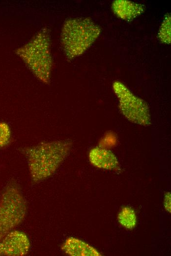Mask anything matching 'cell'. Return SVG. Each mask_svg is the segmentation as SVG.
<instances>
[{
  "instance_id": "9",
  "label": "cell",
  "mask_w": 171,
  "mask_h": 256,
  "mask_svg": "<svg viewBox=\"0 0 171 256\" xmlns=\"http://www.w3.org/2000/svg\"><path fill=\"white\" fill-rule=\"evenodd\" d=\"M114 13L119 18L130 21L142 13L144 7L141 4L125 0H116L112 5Z\"/></svg>"
},
{
  "instance_id": "5",
  "label": "cell",
  "mask_w": 171,
  "mask_h": 256,
  "mask_svg": "<svg viewBox=\"0 0 171 256\" xmlns=\"http://www.w3.org/2000/svg\"><path fill=\"white\" fill-rule=\"evenodd\" d=\"M113 88L118 98L119 109L127 120L143 126L150 125V111L144 100L135 96L120 81L114 82Z\"/></svg>"
},
{
  "instance_id": "3",
  "label": "cell",
  "mask_w": 171,
  "mask_h": 256,
  "mask_svg": "<svg viewBox=\"0 0 171 256\" xmlns=\"http://www.w3.org/2000/svg\"><path fill=\"white\" fill-rule=\"evenodd\" d=\"M50 45L49 31L44 28L16 51L35 77L45 84L50 82L52 66Z\"/></svg>"
},
{
  "instance_id": "2",
  "label": "cell",
  "mask_w": 171,
  "mask_h": 256,
  "mask_svg": "<svg viewBox=\"0 0 171 256\" xmlns=\"http://www.w3.org/2000/svg\"><path fill=\"white\" fill-rule=\"evenodd\" d=\"M100 27L88 18H70L64 23L61 42L67 58L72 59L84 53L98 38Z\"/></svg>"
},
{
  "instance_id": "7",
  "label": "cell",
  "mask_w": 171,
  "mask_h": 256,
  "mask_svg": "<svg viewBox=\"0 0 171 256\" xmlns=\"http://www.w3.org/2000/svg\"><path fill=\"white\" fill-rule=\"evenodd\" d=\"M88 156L90 163L98 168L107 170L118 168L119 163L116 157L109 150L95 147L90 150Z\"/></svg>"
},
{
  "instance_id": "12",
  "label": "cell",
  "mask_w": 171,
  "mask_h": 256,
  "mask_svg": "<svg viewBox=\"0 0 171 256\" xmlns=\"http://www.w3.org/2000/svg\"><path fill=\"white\" fill-rule=\"evenodd\" d=\"M11 139V129L5 122H0V148L7 145Z\"/></svg>"
},
{
  "instance_id": "4",
  "label": "cell",
  "mask_w": 171,
  "mask_h": 256,
  "mask_svg": "<svg viewBox=\"0 0 171 256\" xmlns=\"http://www.w3.org/2000/svg\"><path fill=\"white\" fill-rule=\"evenodd\" d=\"M27 212L21 190L15 181H10L0 195V241L23 222Z\"/></svg>"
},
{
  "instance_id": "8",
  "label": "cell",
  "mask_w": 171,
  "mask_h": 256,
  "mask_svg": "<svg viewBox=\"0 0 171 256\" xmlns=\"http://www.w3.org/2000/svg\"><path fill=\"white\" fill-rule=\"evenodd\" d=\"M61 249L71 256H99L101 255L94 247L86 242L75 237H70L65 240Z\"/></svg>"
},
{
  "instance_id": "6",
  "label": "cell",
  "mask_w": 171,
  "mask_h": 256,
  "mask_svg": "<svg viewBox=\"0 0 171 256\" xmlns=\"http://www.w3.org/2000/svg\"><path fill=\"white\" fill-rule=\"evenodd\" d=\"M30 247L26 233L13 230L0 241V256H24L28 253Z\"/></svg>"
},
{
  "instance_id": "13",
  "label": "cell",
  "mask_w": 171,
  "mask_h": 256,
  "mask_svg": "<svg viewBox=\"0 0 171 256\" xmlns=\"http://www.w3.org/2000/svg\"><path fill=\"white\" fill-rule=\"evenodd\" d=\"M171 193L167 192L165 195L164 206L165 209L169 212L171 211Z\"/></svg>"
},
{
  "instance_id": "11",
  "label": "cell",
  "mask_w": 171,
  "mask_h": 256,
  "mask_svg": "<svg viewBox=\"0 0 171 256\" xmlns=\"http://www.w3.org/2000/svg\"><path fill=\"white\" fill-rule=\"evenodd\" d=\"M158 37L164 43H171V15L169 14L166 15L161 26Z\"/></svg>"
},
{
  "instance_id": "10",
  "label": "cell",
  "mask_w": 171,
  "mask_h": 256,
  "mask_svg": "<svg viewBox=\"0 0 171 256\" xmlns=\"http://www.w3.org/2000/svg\"><path fill=\"white\" fill-rule=\"evenodd\" d=\"M118 221L124 228L128 229L134 228L137 224L135 212L129 207L122 208L118 215Z\"/></svg>"
},
{
  "instance_id": "1",
  "label": "cell",
  "mask_w": 171,
  "mask_h": 256,
  "mask_svg": "<svg viewBox=\"0 0 171 256\" xmlns=\"http://www.w3.org/2000/svg\"><path fill=\"white\" fill-rule=\"evenodd\" d=\"M69 140L44 142L25 147L22 153L27 159L31 180L38 183L52 176L69 153Z\"/></svg>"
}]
</instances>
